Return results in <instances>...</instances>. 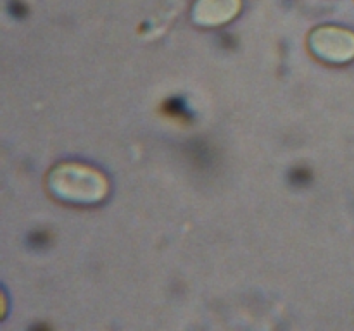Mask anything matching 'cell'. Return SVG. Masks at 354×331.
Here are the masks:
<instances>
[{"mask_svg":"<svg viewBox=\"0 0 354 331\" xmlns=\"http://www.w3.org/2000/svg\"><path fill=\"white\" fill-rule=\"evenodd\" d=\"M47 190L55 200L69 205H97L111 192L107 176L83 162H59L48 171Z\"/></svg>","mask_w":354,"mask_h":331,"instance_id":"obj_1","label":"cell"},{"mask_svg":"<svg viewBox=\"0 0 354 331\" xmlns=\"http://www.w3.org/2000/svg\"><path fill=\"white\" fill-rule=\"evenodd\" d=\"M308 48L325 64H348L354 61V31L335 24H322L308 34Z\"/></svg>","mask_w":354,"mask_h":331,"instance_id":"obj_2","label":"cell"},{"mask_svg":"<svg viewBox=\"0 0 354 331\" xmlns=\"http://www.w3.org/2000/svg\"><path fill=\"white\" fill-rule=\"evenodd\" d=\"M242 0H194L190 19L201 28H220L241 14Z\"/></svg>","mask_w":354,"mask_h":331,"instance_id":"obj_3","label":"cell"}]
</instances>
